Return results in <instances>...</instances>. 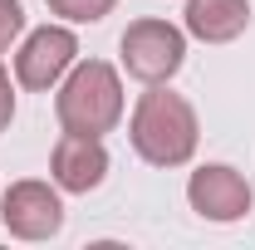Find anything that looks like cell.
<instances>
[{
    "mask_svg": "<svg viewBox=\"0 0 255 250\" xmlns=\"http://www.w3.org/2000/svg\"><path fill=\"white\" fill-rule=\"evenodd\" d=\"M132 147L152 167H182L196 152V113H191V103L167 94V89L142 94L137 113H132Z\"/></svg>",
    "mask_w": 255,
    "mask_h": 250,
    "instance_id": "6da1fadb",
    "label": "cell"
},
{
    "mask_svg": "<svg viewBox=\"0 0 255 250\" xmlns=\"http://www.w3.org/2000/svg\"><path fill=\"white\" fill-rule=\"evenodd\" d=\"M59 123L64 132H84V137H103L108 127L123 118V84L108 64H79L59 89Z\"/></svg>",
    "mask_w": 255,
    "mask_h": 250,
    "instance_id": "7a4b0ae2",
    "label": "cell"
},
{
    "mask_svg": "<svg viewBox=\"0 0 255 250\" xmlns=\"http://www.w3.org/2000/svg\"><path fill=\"white\" fill-rule=\"evenodd\" d=\"M182 54H187V39L167 20H137L123 34V64H128V74L142 79V84L172 79L182 69Z\"/></svg>",
    "mask_w": 255,
    "mask_h": 250,
    "instance_id": "3957f363",
    "label": "cell"
},
{
    "mask_svg": "<svg viewBox=\"0 0 255 250\" xmlns=\"http://www.w3.org/2000/svg\"><path fill=\"white\" fill-rule=\"evenodd\" d=\"M0 221L20 241H49L64 226V206L44 182H15L5 191V201H0Z\"/></svg>",
    "mask_w": 255,
    "mask_h": 250,
    "instance_id": "277c9868",
    "label": "cell"
},
{
    "mask_svg": "<svg viewBox=\"0 0 255 250\" xmlns=\"http://www.w3.org/2000/svg\"><path fill=\"white\" fill-rule=\"evenodd\" d=\"M74 54H79L74 34L59 30V25H44V30H34L30 39H25V49L15 54V79H20L25 89H49L64 69L74 64Z\"/></svg>",
    "mask_w": 255,
    "mask_h": 250,
    "instance_id": "5b68a950",
    "label": "cell"
},
{
    "mask_svg": "<svg viewBox=\"0 0 255 250\" xmlns=\"http://www.w3.org/2000/svg\"><path fill=\"white\" fill-rule=\"evenodd\" d=\"M191 211H201L206 221H241L251 211V182L231 167H201L191 172Z\"/></svg>",
    "mask_w": 255,
    "mask_h": 250,
    "instance_id": "8992f818",
    "label": "cell"
},
{
    "mask_svg": "<svg viewBox=\"0 0 255 250\" xmlns=\"http://www.w3.org/2000/svg\"><path fill=\"white\" fill-rule=\"evenodd\" d=\"M49 167H54V182H59L64 191H94L98 182L108 177V152H103L98 137L64 132L54 157H49Z\"/></svg>",
    "mask_w": 255,
    "mask_h": 250,
    "instance_id": "52a82bcc",
    "label": "cell"
},
{
    "mask_svg": "<svg viewBox=\"0 0 255 250\" xmlns=\"http://www.w3.org/2000/svg\"><path fill=\"white\" fill-rule=\"evenodd\" d=\"M251 25V5L246 0H191L187 5V30L206 44H226Z\"/></svg>",
    "mask_w": 255,
    "mask_h": 250,
    "instance_id": "ba28073f",
    "label": "cell"
},
{
    "mask_svg": "<svg viewBox=\"0 0 255 250\" xmlns=\"http://www.w3.org/2000/svg\"><path fill=\"white\" fill-rule=\"evenodd\" d=\"M113 5H118V0H49L54 15H64V20H84V25H89V20H103Z\"/></svg>",
    "mask_w": 255,
    "mask_h": 250,
    "instance_id": "9c48e42d",
    "label": "cell"
},
{
    "mask_svg": "<svg viewBox=\"0 0 255 250\" xmlns=\"http://www.w3.org/2000/svg\"><path fill=\"white\" fill-rule=\"evenodd\" d=\"M25 30V10H20V0H0V54L10 49V39Z\"/></svg>",
    "mask_w": 255,
    "mask_h": 250,
    "instance_id": "30bf717a",
    "label": "cell"
},
{
    "mask_svg": "<svg viewBox=\"0 0 255 250\" xmlns=\"http://www.w3.org/2000/svg\"><path fill=\"white\" fill-rule=\"evenodd\" d=\"M10 113H15V94H10V74L0 69V127L10 123Z\"/></svg>",
    "mask_w": 255,
    "mask_h": 250,
    "instance_id": "8fae6325",
    "label": "cell"
}]
</instances>
